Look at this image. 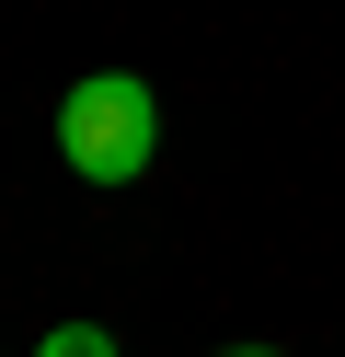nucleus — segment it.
Listing matches in <instances>:
<instances>
[{
  "label": "nucleus",
  "mask_w": 345,
  "mask_h": 357,
  "mask_svg": "<svg viewBox=\"0 0 345 357\" xmlns=\"http://www.w3.org/2000/svg\"><path fill=\"white\" fill-rule=\"evenodd\" d=\"M35 357H115V334H104V323H58Z\"/></svg>",
  "instance_id": "f03ea898"
},
{
  "label": "nucleus",
  "mask_w": 345,
  "mask_h": 357,
  "mask_svg": "<svg viewBox=\"0 0 345 357\" xmlns=\"http://www.w3.org/2000/svg\"><path fill=\"white\" fill-rule=\"evenodd\" d=\"M219 357H276V346H219Z\"/></svg>",
  "instance_id": "7ed1b4c3"
},
{
  "label": "nucleus",
  "mask_w": 345,
  "mask_h": 357,
  "mask_svg": "<svg viewBox=\"0 0 345 357\" xmlns=\"http://www.w3.org/2000/svg\"><path fill=\"white\" fill-rule=\"evenodd\" d=\"M161 150V104L138 70H81L58 93V162L81 173V185H138Z\"/></svg>",
  "instance_id": "f257e3e1"
}]
</instances>
